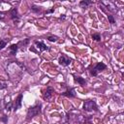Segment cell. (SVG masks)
<instances>
[{"mask_svg":"<svg viewBox=\"0 0 124 124\" xmlns=\"http://www.w3.org/2000/svg\"><path fill=\"white\" fill-rule=\"evenodd\" d=\"M92 39H94L95 41H100L101 40V36L99 34H93L92 35Z\"/></svg>","mask_w":124,"mask_h":124,"instance_id":"9a60e30c","label":"cell"},{"mask_svg":"<svg viewBox=\"0 0 124 124\" xmlns=\"http://www.w3.org/2000/svg\"><path fill=\"white\" fill-rule=\"evenodd\" d=\"M5 17V15L3 13H0V19H3Z\"/></svg>","mask_w":124,"mask_h":124,"instance_id":"d6986e66","label":"cell"},{"mask_svg":"<svg viewBox=\"0 0 124 124\" xmlns=\"http://www.w3.org/2000/svg\"><path fill=\"white\" fill-rule=\"evenodd\" d=\"M31 10H32V11H34V12H39V11H40V10H39V8H37L35 5H32V6H31Z\"/></svg>","mask_w":124,"mask_h":124,"instance_id":"ac0fdd59","label":"cell"},{"mask_svg":"<svg viewBox=\"0 0 124 124\" xmlns=\"http://www.w3.org/2000/svg\"><path fill=\"white\" fill-rule=\"evenodd\" d=\"M53 92H54L53 88H52L51 86H47V87H46V92L44 93V96H43L44 99H45V100H50V99L52 98Z\"/></svg>","mask_w":124,"mask_h":124,"instance_id":"5b68a950","label":"cell"},{"mask_svg":"<svg viewBox=\"0 0 124 124\" xmlns=\"http://www.w3.org/2000/svg\"><path fill=\"white\" fill-rule=\"evenodd\" d=\"M62 95H63V96H65V97H70V98H74V97H76V96H77L76 91H75V89H74V88H70V89H68L67 91L63 92V93H62Z\"/></svg>","mask_w":124,"mask_h":124,"instance_id":"ba28073f","label":"cell"},{"mask_svg":"<svg viewBox=\"0 0 124 124\" xmlns=\"http://www.w3.org/2000/svg\"><path fill=\"white\" fill-rule=\"evenodd\" d=\"M53 11H54V10H53V9H51V10H49V11H47V12H46V14H49V13H52Z\"/></svg>","mask_w":124,"mask_h":124,"instance_id":"ffe728a7","label":"cell"},{"mask_svg":"<svg viewBox=\"0 0 124 124\" xmlns=\"http://www.w3.org/2000/svg\"><path fill=\"white\" fill-rule=\"evenodd\" d=\"M6 45H7V41H5V40H0V50L3 49V48L6 46Z\"/></svg>","mask_w":124,"mask_h":124,"instance_id":"5bb4252c","label":"cell"},{"mask_svg":"<svg viewBox=\"0 0 124 124\" xmlns=\"http://www.w3.org/2000/svg\"><path fill=\"white\" fill-rule=\"evenodd\" d=\"M83 109L86 110V111H92V110H98V108H97V105H96V103L94 101L88 100V101L84 102Z\"/></svg>","mask_w":124,"mask_h":124,"instance_id":"3957f363","label":"cell"},{"mask_svg":"<svg viewBox=\"0 0 124 124\" xmlns=\"http://www.w3.org/2000/svg\"><path fill=\"white\" fill-rule=\"evenodd\" d=\"M64 124H69V123H68V122H65V123H64Z\"/></svg>","mask_w":124,"mask_h":124,"instance_id":"44dd1931","label":"cell"},{"mask_svg":"<svg viewBox=\"0 0 124 124\" xmlns=\"http://www.w3.org/2000/svg\"><path fill=\"white\" fill-rule=\"evenodd\" d=\"M21 99H22V94L20 93V94L17 96V99L16 100L15 105L13 104V108H14V110H15V111H16V110H17V109L21 107Z\"/></svg>","mask_w":124,"mask_h":124,"instance_id":"52a82bcc","label":"cell"},{"mask_svg":"<svg viewBox=\"0 0 124 124\" xmlns=\"http://www.w3.org/2000/svg\"><path fill=\"white\" fill-rule=\"evenodd\" d=\"M10 15H11V17L13 20L15 21H18L19 20V16H18V14H17V10L16 8L12 9L11 12H10Z\"/></svg>","mask_w":124,"mask_h":124,"instance_id":"9c48e42d","label":"cell"},{"mask_svg":"<svg viewBox=\"0 0 124 124\" xmlns=\"http://www.w3.org/2000/svg\"><path fill=\"white\" fill-rule=\"evenodd\" d=\"M108 20H109V22H110L111 24L115 23V20H114V18H113L112 16H108Z\"/></svg>","mask_w":124,"mask_h":124,"instance_id":"2e32d148","label":"cell"},{"mask_svg":"<svg viewBox=\"0 0 124 124\" xmlns=\"http://www.w3.org/2000/svg\"><path fill=\"white\" fill-rule=\"evenodd\" d=\"M106 68H107V65H106L105 63H103V62H99V63H97V64L91 69L90 73H91L92 76L96 77V76H98V74H99L100 72H102V71L105 70Z\"/></svg>","mask_w":124,"mask_h":124,"instance_id":"7a4b0ae2","label":"cell"},{"mask_svg":"<svg viewBox=\"0 0 124 124\" xmlns=\"http://www.w3.org/2000/svg\"><path fill=\"white\" fill-rule=\"evenodd\" d=\"M74 79H75V81H76V82L79 83L80 85H84V84L86 83L85 79H84L83 78H81V77H77V76H74Z\"/></svg>","mask_w":124,"mask_h":124,"instance_id":"30bf717a","label":"cell"},{"mask_svg":"<svg viewBox=\"0 0 124 124\" xmlns=\"http://www.w3.org/2000/svg\"><path fill=\"white\" fill-rule=\"evenodd\" d=\"M17 49H18V45H16V44H14V45H12L11 46H10V50H11V54H16V51H17Z\"/></svg>","mask_w":124,"mask_h":124,"instance_id":"8fae6325","label":"cell"},{"mask_svg":"<svg viewBox=\"0 0 124 124\" xmlns=\"http://www.w3.org/2000/svg\"><path fill=\"white\" fill-rule=\"evenodd\" d=\"M71 61H72V60H71L68 56H66L65 54H62V55L59 57V59H58L59 64H60V65H62V66H64V67H66V66L70 65Z\"/></svg>","mask_w":124,"mask_h":124,"instance_id":"277c9868","label":"cell"},{"mask_svg":"<svg viewBox=\"0 0 124 124\" xmlns=\"http://www.w3.org/2000/svg\"><path fill=\"white\" fill-rule=\"evenodd\" d=\"M10 108H13V102H10V103L6 106V109H7V110H10Z\"/></svg>","mask_w":124,"mask_h":124,"instance_id":"e0dca14e","label":"cell"},{"mask_svg":"<svg viewBox=\"0 0 124 124\" xmlns=\"http://www.w3.org/2000/svg\"><path fill=\"white\" fill-rule=\"evenodd\" d=\"M35 46H36L37 48H39V51H40V52L45 51V50H48V49H49V47L46 46L42 41H36V42H35Z\"/></svg>","mask_w":124,"mask_h":124,"instance_id":"8992f818","label":"cell"},{"mask_svg":"<svg viewBox=\"0 0 124 124\" xmlns=\"http://www.w3.org/2000/svg\"><path fill=\"white\" fill-rule=\"evenodd\" d=\"M42 108V105H41V104H37L36 106L30 108L28 109V111H27V116H28V118H32V117L38 115L39 113H41V111H42V108Z\"/></svg>","mask_w":124,"mask_h":124,"instance_id":"6da1fadb","label":"cell"},{"mask_svg":"<svg viewBox=\"0 0 124 124\" xmlns=\"http://www.w3.org/2000/svg\"><path fill=\"white\" fill-rule=\"evenodd\" d=\"M47 40L49 42H56L58 40V37L57 36H48L47 37Z\"/></svg>","mask_w":124,"mask_h":124,"instance_id":"4fadbf2b","label":"cell"},{"mask_svg":"<svg viewBox=\"0 0 124 124\" xmlns=\"http://www.w3.org/2000/svg\"><path fill=\"white\" fill-rule=\"evenodd\" d=\"M91 4V1H80L79 2V6L81 7V8H87L89 5Z\"/></svg>","mask_w":124,"mask_h":124,"instance_id":"7c38bea8","label":"cell"}]
</instances>
